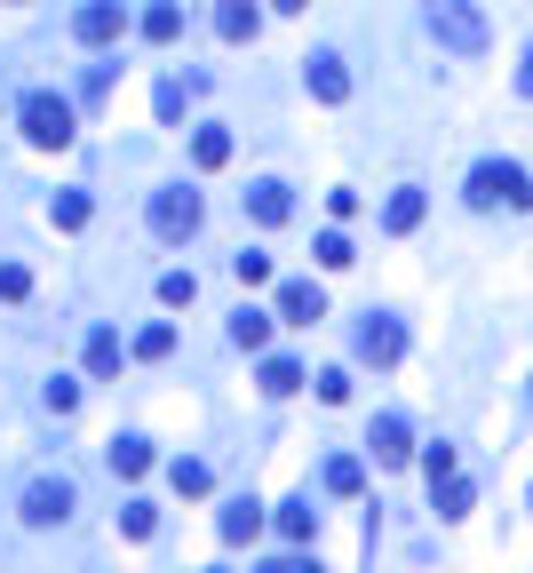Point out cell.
<instances>
[{
	"instance_id": "obj_23",
	"label": "cell",
	"mask_w": 533,
	"mask_h": 573,
	"mask_svg": "<svg viewBox=\"0 0 533 573\" xmlns=\"http://www.w3.org/2000/svg\"><path fill=\"white\" fill-rule=\"evenodd\" d=\"M462 510H470V486H462V478H438V518H462Z\"/></svg>"
},
{
	"instance_id": "obj_2",
	"label": "cell",
	"mask_w": 533,
	"mask_h": 573,
	"mask_svg": "<svg viewBox=\"0 0 533 573\" xmlns=\"http://www.w3.org/2000/svg\"><path fill=\"white\" fill-rule=\"evenodd\" d=\"M430 32H438L454 56H478L486 48V16L470 9V0H430Z\"/></svg>"
},
{
	"instance_id": "obj_35",
	"label": "cell",
	"mask_w": 533,
	"mask_h": 573,
	"mask_svg": "<svg viewBox=\"0 0 533 573\" xmlns=\"http://www.w3.org/2000/svg\"><path fill=\"white\" fill-rule=\"evenodd\" d=\"M263 573H319V565H303V558H271Z\"/></svg>"
},
{
	"instance_id": "obj_13",
	"label": "cell",
	"mask_w": 533,
	"mask_h": 573,
	"mask_svg": "<svg viewBox=\"0 0 533 573\" xmlns=\"http://www.w3.org/2000/svg\"><path fill=\"white\" fill-rule=\"evenodd\" d=\"M255 533H263V510L255 502H231L223 510V542H255Z\"/></svg>"
},
{
	"instance_id": "obj_10",
	"label": "cell",
	"mask_w": 533,
	"mask_h": 573,
	"mask_svg": "<svg viewBox=\"0 0 533 573\" xmlns=\"http://www.w3.org/2000/svg\"><path fill=\"white\" fill-rule=\"evenodd\" d=\"M366 447H375V462H407V422L382 415L375 430H366Z\"/></svg>"
},
{
	"instance_id": "obj_20",
	"label": "cell",
	"mask_w": 533,
	"mask_h": 573,
	"mask_svg": "<svg viewBox=\"0 0 533 573\" xmlns=\"http://www.w3.org/2000/svg\"><path fill=\"white\" fill-rule=\"evenodd\" d=\"M295 383H303V366H287V359H271V366H263V390H271V398H287Z\"/></svg>"
},
{
	"instance_id": "obj_32",
	"label": "cell",
	"mask_w": 533,
	"mask_h": 573,
	"mask_svg": "<svg viewBox=\"0 0 533 573\" xmlns=\"http://www.w3.org/2000/svg\"><path fill=\"white\" fill-rule=\"evenodd\" d=\"M422 470H430V486L454 478V447H430V454H422Z\"/></svg>"
},
{
	"instance_id": "obj_5",
	"label": "cell",
	"mask_w": 533,
	"mask_h": 573,
	"mask_svg": "<svg viewBox=\"0 0 533 573\" xmlns=\"http://www.w3.org/2000/svg\"><path fill=\"white\" fill-rule=\"evenodd\" d=\"M73 32L104 48V41H120V32H127V9H120V0H88V9L73 16Z\"/></svg>"
},
{
	"instance_id": "obj_26",
	"label": "cell",
	"mask_w": 533,
	"mask_h": 573,
	"mask_svg": "<svg viewBox=\"0 0 533 573\" xmlns=\"http://www.w3.org/2000/svg\"><path fill=\"white\" fill-rule=\"evenodd\" d=\"M168 478H176V494H208V462H176Z\"/></svg>"
},
{
	"instance_id": "obj_16",
	"label": "cell",
	"mask_w": 533,
	"mask_h": 573,
	"mask_svg": "<svg viewBox=\"0 0 533 573\" xmlns=\"http://www.w3.org/2000/svg\"><path fill=\"white\" fill-rule=\"evenodd\" d=\"M191 159H199V167H223V159H231V136H223V128H199V136H191Z\"/></svg>"
},
{
	"instance_id": "obj_8",
	"label": "cell",
	"mask_w": 533,
	"mask_h": 573,
	"mask_svg": "<svg viewBox=\"0 0 533 573\" xmlns=\"http://www.w3.org/2000/svg\"><path fill=\"white\" fill-rule=\"evenodd\" d=\"M398 351H407V334H398V319H366V327H358V359H375V366H390Z\"/></svg>"
},
{
	"instance_id": "obj_34",
	"label": "cell",
	"mask_w": 533,
	"mask_h": 573,
	"mask_svg": "<svg viewBox=\"0 0 533 573\" xmlns=\"http://www.w3.org/2000/svg\"><path fill=\"white\" fill-rule=\"evenodd\" d=\"M24 287H32V272H24V263H0V295H9V302H16Z\"/></svg>"
},
{
	"instance_id": "obj_28",
	"label": "cell",
	"mask_w": 533,
	"mask_h": 573,
	"mask_svg": "<svg viewBox=\"0 0 533 573\" xmlns=\"http://www.w3.org/2000/svg\"><path fill=\"white\" fill-rule=\"evenodd\" d=\"M319 263H326V272H343V263H351V240H343V231H326V240H319Z\"/></svg>"
},
{
	"instance_id": "obj_12",
	"label": "cell",
	"mask_w": 533,
	"mask_h": 573,
	"mask_svg": "<svg viewBox=\"0 0 533 573\" xmlns=\"http://www.w3.org/2000/svg\"><path fill=\"white\" fill-rule=\"evenodd\" d=\"M231 343H240V351H263V343H271V311H240V319H231Z\"/></svg>"
},
{
	"instance_id": "obj_11",
	"label": "cell",
	"mask_w": 533,
	"mask_h": 573,
	"mask_svg": "<svg viewBox=\"0 0 533 573\" xmlns=\"http://www.w3.org/2000/svg\"><path fill=\"white\" fill-rule=\"evenodd\" d=\"M215 32H223V41H255V0H223Z\"/></svg>"
},
{
	"instance_id": "obj_30",
	"label": "cell",
	"mask_w": 533,
	"mask_h": 573,
	"mask_svg": "<svg viewBox=\"0 0 533 573\" xmlns=\"http://www.w3.org/2000/svg\"><path fill=\"white\" fill-rule=\"evenodd\" d=\"M279 533H287V542H311V510H303V502H295V510H279Z\"/></svg>"
},
{
	"instance_id": "obj_1",
	"label": "cell",
	"mask_w": 533,
	"mask_h": 573,
	"mask_svg": "<svg viewBox=\"0 0 533 573\" xmlns=\"http://www.w3.org/2000/svg\"><path fill=\"white\" fill-rule=\"evenodd\" d=\"M470 208H533L525 167H510V159H478V167H470Z\"/></svg>"
},
{
	"instance_id": "obj_25",
	"label": "cell",
	"mask_w": 533,
	"mask_h": 573,
	"mask_svg": "<svg viewBox=\"0 0 533 573\" xmlns=\"http://www.w3.org/2000/svg\"><path fill=\"white\" fill-rule=\"evenodd\" d=\"M56 223L80 231V223H88V191H64V199H56Z\"/></svg>"
},
{
	"instance_id": "obj_3",
	"label": "cell",
	"mask_w": 533,
	"mask_h": 573,
	"mask_svg": "<svg viewBox=\"0 0 533 573\" xmlns=\"http://www.w3.org/2000/svg\"><path fill=\"white\" fill-rule=\"evenodd\" d=\"M16 120H24V136H32V144H56V152L73 144V104H64V96H24V112H16Z\"/></svg>"
},
{
	"instance_id": "obj_22",
	"label": "cell",
	"mask_w": 533,
	"mask_h": 573,
	"mask_svg": "<svg viewBox=\"0 0 533 573\" xmlns=\"http://www.w3.org/2000/svg\"><path fill=\"white\" fill-rule=\"evenodd\" d=\"M176 351V327H144L136 334V359H168Z\"/></svg>"
},
{
	"instance_id": "obj_36",
	"label": "cell",
	"mask_w": 533,
	"mask_h": 573,
	"mask_svg": "<svg viewBox=\"0 0 533 573\" xmlns=\"http://www.w3.org/2000/svg\"><path fill=\"white\" fill-rule=\"evenodd\" d=\"M271 9H311V0H271Z\"/></svg>"
},
{
	"instance_id": "obj_17",
	"label": "cell",
	"mask_w": 533,
	"mask_h": 573,
	"mask_svg": "<svg viewBox=\"0 0 533 573\" xmlns=\"http://www.w3.org/2000/svg\"><path fill=\"white\" fill-rule=\"evenodd\" d=\"M191 295H199L191 272H168V279H159V302H168V311H191Z\"/></svg>"
},
{
	"instance_id": "obj_7",
	"label": "cell",
	"mask_w": 533,
	"mask_h": 573,
	"mask_svg": "<svg viewBox=\"0 0 533 573\" xmlns=\"http://www.w3.org/2000/svg\"><path fill=\"white\" fill-rule=\"evenodd\" d=\"M64 510H73V486H64V478H41V486L24 494V518H32V526H56Z\"/></svg>"
},
{
	"instance_id": "obj_4",
	"label": "cell",
	"mask_w": 533,
	"mask_h": 573,
	"mask_svg": "<svg viewBox=\"0 0 533 573\" xmlns=\"http://www.w3.org/2000/svg\"><path fill=\"white\" fill-rule=\"evenodd\" d=\"M152 231L159 240H191L199 231V191H159L152 199Z\"/></svg>"
},
{
	"instance_id": "obj_24",
	"label": "cell",
	"mask_w": 533,
	"mask_h": 573,
	"mask_svg": "<svg viewBox=\"0 0 533 573\" xmlns=\"http://www.w3.org/2000/svg\"><path fill=\"white\" fill-rule=\"evenodd\" d=\"M88 366H96V375H112V366H120V334H96V343H88Z\"/></svg>"
},
{
	"instance_id": "obj_9",
	"label": "cell",
	"mask_w": 533,
	"mask_h": 573,
	"mask_svg": "<svg viewBox=\"0 0 533 573\" xmlns=\"http://www.w3.org/2000/svg\"><path fill=\"white\" fill-rule=\"evenodd\" d=\"M311 96H319V104H343V96H351L343 56H311Z\"/></svg>"
},
{
	"instance_id": "obj_33",
	"label": "cell",
	"mask_w": 533,
	"mask_h": 573,
	"mask_svg": "<svg viewBox=\"0 0 533 573\" xmlns=\"http://www.w3.org/2000/svg\"><path fill=\"white\" fill-rule=\"evenodd\" d=\"M120 526H127V533L144 542V533H152V502H127V510H120Z\"/></svg>"
},
{
	"instance_id": "obj_18",
	"label": "cell",
	"mask_w": 533,
	"mask_h": 573,
	"mask_svg": "<svg viewBox=\"0 0 533 573\" xmlns=\"http://www.w3.org/2000/svg\"><path fill=\"white\" fill-rule=\"evenodd\" d=\"M231 279H240V287H263V279H271V255H231Z\"/></svg>"
},
{
	"instance_id": "obj_19",
	"label": "cell",
	"mask_w": 533,
	"mask_h": 573,
	"mask_svg": "<svg viewBox=\"0 0 533 573\" xmlns=\"http://www.w3.org/2000/svg\"><path fill=\"white\" fill-rule=\"evenodd\" d=\"M144 32H152V41H176V32H184V9H176V0H159V9L144 16Z\"/></svg>"
},
{
	"instance_id": "obj_14",
	"label": "cell",
	"mask_w": 533,
	"mask_h": 573,
	"mask_svg": "<svg viewBox=\"0 0 533 573\" xmlns=\"http://www.w3.org/2000/svg\"><path fill=\"white\" fill-rule=\"evenodd\" d=\"M247 208H255V223H287V184H255Z\"/></svg>"
},
{
	"instance_id": "obj_21",
	"label": "cell",
	"mask_w": 533,
	"mask_h": 573,
	"mask_svg": "<svg viewBox=\"0 0 533 573\" xmlns=\"http://www.w3.org/2000/svg\"><path fill=\"white\" fill-rule=\"evenodd\" d=\"M144 462H152V454L136 447V438H120V447H112V470H120V478H144Z\"/></svg>"
},
{
	"instance_id": "obj_6",
	"label": "cell",
	"mask_w": 533,
	"mask_h": 573,
	"mask_svg": "<svg viewBox=\"0 0 533 573\" xmlns=\"http://www.w3.org/2000/svg\"><path fill=\"white\" fill-rule=\"evenodd\" d=\"M279 319H287V327H311V319H326V295H319L311 279H287V287H279Z\"/></svg>"
},
{
	"instance_id": "obj_31",
	"label": "cell",
	"mask_w": 533,
	"mask_h": 573,
	"mask_svg": "<svg viewBox=\"0 0 533 573\" xmlns=\"http://www.w3.org/2000/svg\"><path fill=\"white\" fill-rule=\"evenodd\" d=\"M48 407H56V415H73V407H80V383H64V375H56V383H48Z\"/></svg>"
},
{
	"instance_id": "obj_29",
	"label": "cell",
	"mask_w": 533,
	"mask_h": 573,
	"mask_svg": "<svg viewBox=\"0 0 533 573\" xmlns=\"http://www.w3.org/2000/svg\"><path fill=\"white\" fill-rule=\"evenodd\" d=\"M319 398H326V407H343V398H351V375H343V366H326V375H319Z\"/></svg>"
},
{
	"instance_id": "obj_15",
	"label": "cell",
	"mask_w": 533,
	"mask_h": 573,
	"mask_svg": "<svg viewBox=\"0 0 533 573\" xmlns=\"http://www.w3.org/2000/svg\"><path fill=\"white\" fill-rule=\"evenodd\" d=\"M382 223H390V231H414V223H422V191H414V184H407V191H390Z\"/></svg>"
},
{
	"instance_id": "obj_37",
	"label": "cell",
	"mask_w": 533,
	"mask_h": 573,
	"mask_svg": "<svg viewBox=\"0 0 533 573\" xmlns=\"http://www.w3.org/2000/svg\"><path fill=\"white\" fill-rule=\"evenodd\" d=\"M525 88H533V56H525Z\"/></svg>"
},
{
	"instance_id": "obj_27",
	"label": "cell",
	"mask_w": 533,
	"mask_h": 573,
	"mask_svg": "<svg viewBox=\"0 0 533 573\" xmlns=\"http://www.w3.org/2000/svg\"><path fill=\"white\" fill-rule=\"evenodd\" d=\"M326 486H335V494H358V462L335 454V462H326Z\"/></svg>"
}]
</instances>
